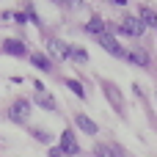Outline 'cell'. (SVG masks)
I'll list each match as a JSON object with an SVG mask.
<instances>
[{"label": "cell", "instance_id": "6da1fadb", "mask_svg": "<svg viewBox=\"0 0 157 157\" xmlns=\"http://www.w3.org/2000/svg\"><path fill=\"white\" fill-rule=\"evenodd\" d=\"M99 83H102V94L108 97V102L113 105V110L124 116V97H121V91H119L110 80H99Z\"/></svg>", "mask_w": 157, "mask_h": 157}, {"label": "cell", "instance_id": "7a4b0ae2", "mask_svg": "<svg viewBox=\"0 0 157 157\" xmlns=\"http://www.w3.org/2000/svg\"><path fill=\"white\" fill-rule=\"evenodd\" d=\"M97 41H99V47H102L105 52H110V55H116V58H127V50L119 44V39H116L113 33H102Z\"/></svg>", "mask_w": 157, "mask_h": 157}, {"label": "cell", "instance_id": "3957f363", "mask_svg": "<svg viewBox=\"0 0 157 157\" xmlns=\"http://www.w3.org/2000/svg\"><path fill=\"white\" fill-rule=\"evenodd\" d=\"M144 30H146V28H144V22H141L138 17H124L121 25H119V33H121V36H135V39H138V36H144Z\"/></svg>", "mask_w": 157, "mask_h": 157}, {"label": "cell", "instance_id": "277c9868", "mask_svg": "<svg viewBox=\"0 0 157 157\" xmlns=\"http://www.w3.org/2000/svg\"><path fill=\"white\" fill-rule=\"evenodd\" d=\"M36 105L41 108V110H47V113H55V108H58V102H55V97L41 86V83H36Z\"/></svg>", "mask_w": 157, "mask_h": 157}, {"label": "cell", "instance_id": "5b68a950", "mask_svg": "<svg viewBox=\"0 0 157 157\" xmlns=\"http://www.w3.org/2000/svg\"><path fill=\"white\" fill-rule=\"evenodd\" d=\"M28 116H30V102H28V99H17V102L11 105V110H8V119L17 121V124H25Z\"/></svg>", "mask_w": 157, "mask_h": 157}, {"label": "cell", "instance_id": "8992f818", "mask_svg": "<svg viewBox=\"0 0 157 157\" xmlns=\"http://www.w3.org/2000/svg\"><path fill=\"white\" fill-rule=\"evenodd\" d=\"M58 149H61L63 155H69V157L80 155V144H77V138H75L72 130H63V132H61V144H58Z\"/></svg>", "mask_w": 157, "mask_h": 157}, {"label": "cell", "instance_id": "52a82bcc", "mask_svg": "<svg viewBox=\"0 0 157 157\" xmlns=\"http://www.w3.org/2000/svg\"><path fill=\"white\" fill-rule=\"evenodd\" d=\"M47 50H50V55L58 58V61H66V58L72 55V44L61 41V39H50V41H47Z\"/></svg>", "mask_w": 157, "mask_h": 157}, {"label": "cell", "instance_id": "ba28073f", "mask_svg": "<svg viewBox=\"0 0 157 157\" xmlns=\"http://www.w3.org/2000/svg\"><path fill=\"white\" fill-rule=\"evenodd\" d=\"M75 124H77V130H80V132H86V135H97V132H99L97 121H94V119H88L86 113H75Z\"/></svg>", "mask_w": 157, "mask_h": 157}, {"label": "cell", "instance_id": "9c48e42d", "mask_svg": "<svg viewBox=\"0 0 157 157\" xmlns=\"http://www.w3.org/2000/svg\"><path fill=\"white\" fill-rule=\"evenodd\" d=\"M3 50H6L8 55H17V58H25V55H28V47H25V41H19V39H8V41L3 44Z\"/></svg>", "mask_w": 157, "mask_h": 157}, {"label": "cell", "instance_id": "30bf717a", "mask_svg": "<svg viewBox=\"0 0 157 157\" xmlns=\"http://www.w3.org/2000/svg\"><path fill=\"white\" fill-rule=\"evenodd\" d=\"M138 19L144 22V28H157V11L149 6H141L138 8Z\"/></svg>", "mask_w": 157, "mask_h": 157}, {"label": "cell", "instance_id": "8fae6325", "mask_svg": "<svg viewBox=\"0 0 157 157\" xmlns=\"http://www.w3.org/2000/svg\"><path fill=\"white\" fill-rule=\"evenodd\" d=\"M127 61L130 63H135V66H141V69H149V52L146 50H132V52H127Z\"/></svg>", "mask_w": 157, "mask_h": 157}, {"label": "cell", "instance_id": "7c38bea8", "mask_svg": "<svg viewBox=\"0 0 157 157\" xmlns=\"http://www.w3.org/2000/svg\"><path fill=\"white\" fill-rule=\"evenodd\" d=\"M86 33H91V36H102V33H108V25H105V19H99V17H94L91 22H86Z\"/></svg>", "mask_w": 157, "mask_h": 157}, {"label": "cell", "instance_id": "4fadbf2b", "mask_svg": "<svg viewBox=\"0 0 157 157\" xmlns=\"http://www.w3.org/2000/svg\"><path fill=\"white\" fill-rule=\"evenodd\" d=\"M30 61H33V66H39L41 72H50V69H52V63H50V58H47L44 52H30Z\"/></svg>", "mask_w": 157, "mask_h": 157}, {"label": "cell", "instance_id": "5bb4252c", "mask_svg": "<svg viewBox=\"0 0 157 157\" xmlns=\"http://www.w3.org/2000/svg\"><path fill=\"white\" fill-rule=\"evenodd\" d=\"M66 88H72V94H75V97L86 99V91H83V86H80L77 80H72V77H69V80H66Z\"/></svg>", "mask_w": 157, "mask_h": 157}, {"label": "cell", "instance_id": "9a60e30c", "mask_svg": "<svg viewBox=\"0 0 157 157\" xmlns=\"http://www.w3.org/2000/svg\"><path fill=\"white\" fill-rule=\"evenodd\" d=\"M94 155L97 157H119L110 146H105V144H99V146H94Z\"/></svg>", "mask_w": 157, "mask_h": 157}, {"label": "cell", "instance_id": "2e32d148", "mask_svg": "<svg viewBox=\"0 0 157 157\" xmlns=\"http://www.w3.org/2000/svg\"><path fill=\"white\" fill-rule=\"evenodd\" d=\"M69 58H75L77 63H86V61H88V52H86L83 47H72V55H69Z\"/></svg>", "mask_w": 157, "mask_h": 157}, {"label": "cell", "instance_id": "e0dca14e", "mask_svg": "<svg viewBox=\"0 0 157 157\" xmlns=\"http://www.w3.org/2000/svg\"><path fill=\"white\" fill-rule=\"evenodd\" d=\"M33 135H36V138H39V141H44V144H50V135H47V132H44V130H36V132H33Z\"/></svg>", "mask_w": 157, "mask_h": 157}, {"label": "cell", "instance_id": "ac0fdd59", "mask_svg": "<svg viewBox=\"0 0 157 157\" xmlns=\"http://www.w3.org/2000/svg\"><path fill=\"white\" fill-rule=\"evenodd\" d=\"M61 155H63V152H61L58 146H52V149H50V157H61Z\"/></svg>", "mask_w": 157, "mask_h": 157}, {"label": "cell", "instance_id": "d6986e66", "mask_svg": "<svg viewBox=\"0 0 157 157\" xmlns=\"http://www.w3.org/2000/svg\"><path fill=\"white\" fill-rule=\"evenodd\" d=\"M155 97H157V94H155Z\"/></svg>", "mask_w": 157, "mask_h": 157}]
</instances>
